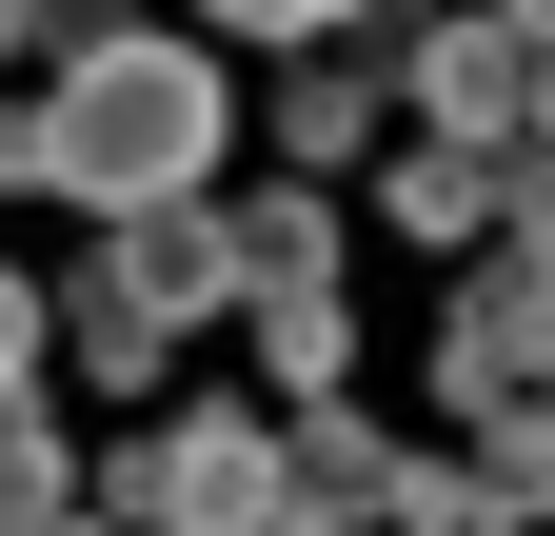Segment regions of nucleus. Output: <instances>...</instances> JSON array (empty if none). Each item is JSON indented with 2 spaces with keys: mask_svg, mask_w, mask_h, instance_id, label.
<instances>
[{
  "mask_svg": "<svg viewBox=\"0 0 555 536\" xmlns=\"http://www.w3.org/2000/svg\"><path fill=\"white\" fill-rule=\"evenodd\" d=\"M397 219H416V239H496V219H555V159H476V140H437V159H397Z\"/></svg>",
  "mask_w": 555,
  "mask_h": 536,
  "instance_id": "8",
  "label": "nucleus"
},
{
  "mask_svg": "<svg viewBox=\"0 0 555 536\" xmlns=\"http://www.w3.org/2000/svg\"><path fill=\"white\" fill-rule=\"evenodd\" d=\"M100 497L139 536H278V418H159L139 457H100Z\"/></svg>",
  "mask_w": 555,
  "mask_h": 536,
  "instance_id": "3",
  "label": "nucleus"
},
{
  "mask_svg": "<svg viewBox=\"0 0 555 536\" xmlns=\"http://www.w3.org/2000/svg\"><path fill=\"white\" fill-rule=\"evenodd\" d=\"M40 536H60V516H40Z\"/></svg>",
  "mask_w": 555,
  "mask_h": 536,
  "instance_id": "17",
  "label": "nucleus"
},
{
  "mask_svg": "<svg viewBox=\"0 0 555 536\" xmlns=\"http://www.w3.org/2000/svg\"><path fill=\"white\" fill-rule=\"evenodd\" d=\"M397 516L416 536H535L555 516V397H496L456 457H397Z\"/></svg>",
  "mask_w": 555,
  "mask_h": 536,
  "instance_id": "4",
  "label": "nucleus"
},
{
  "mask_svg": "<svg viewBox=\"0 0 555 536\" xmlns=\"http://www.w3.org/2000/svg\"><path fill=\"white\" fill-rule=\"evenodd\" d=\"M40 516H60V437H40V418H0V536H40Z\"/></svg>",
  "mask_w": 555,
  "mask_h": 536,
  "instance_id": "12",
  "label": "nucleus"
},
{
  "mask_svg": "<svg viewBox=\"0 0 555 536\" xmlns=\"http://www.w3.org/2000/svg\"><path fill=\"white\" fill-rule=\"evenodd\" d=\"M437 378H456V418H496V397H555V219H516V258H496V279H456Z\"/></svg>",
  "mask_w": 555,
  "mask_h": 536,
  "instance_id": "5",
  "label": "nucleus"
},
{
  "mask_svg": "<svg viewBox=\"0 0 555 536\" xmlns=\"http://www.w3.org/2000/svg\"><path fill=\"white\" fill-rule=\"evenodd\" d=\"M21 378H40V298L0 279V418H21Z\"/></svg>",
  "mask_w": 555,
  "mask_h": 536,
  "instance_id": "14",
  "label": "nucleus"
},
{
  "mask_svg": "<svg viewBox=\"0 0 555 536\" xmlns=\"http://www.w3.org/2000/svg\"><path fill=\"white\" fill-rule=\"evenodd\" d=\"M358 21H377V0H358Z\"/></svg>",
  "mask_w": 555,
  "mask_h": 536,
  "instance_id": "16",
  "label": "nucleus"
},
{
  "mask_svg": "<svg viewBox=\"0 0 555 536\" xmlns=\"http://www.w3.org/2000/svg\"><path fill=\"white\" fill-rule=\"evenodd\" d=\"M139 298H159V339H198V318H238V239H219V199H159V219H119L100 239Z\"/></svg>",
  "mask_w": 555,
  "mask_h": 536,
  "instance_id": "6",
  "label": "nucleus"
},
{
  "mask_svg": "<svg viewBox=\"0 0 555 536\" xmlns=\"http://www.w3.org/2000/svg\"><path fill=\"white\" fill-rule=\"evenodd\" d=\"M21 40H40V0H0V60H21Z\"/></svg>",
  "mask_w": 555,
  "mask_h": 536,
  "instance_id": "15",
  "label": "nucleus"
},
{
  "mask_svg": "<svg viewBox=\"0 0 555 536\" xmlns=\"http://www.w3.org/2000/svg\"><path fill=\"white\" fill-rule=\"evenodd\" d=\"M377 80H397V60L337 21V40L298 60V100H278V140H298V159H358V140H377Z\"/></svg>",
  "mask_w": 555,
  "mask_h": 536,
  "instance_id": "10",
  "label": "nucleus"
},
{
  "mask_svg": "<svg viewBox=\"0 0 555 536\" xmlns=\"http://www.w3.org/2000/svg\"><path fill=\"white\" fill-rule=\"evenodd\" d=\"M40 318H60V339H80L119 397H159V358H179V339H159V298H139L119 258H80V298H40Z\"/></svg>",
  "mask_w": 555,
  "mask_h": 536,
  "instance_id": "11",
  "label": "nucleus"
},
{
  "mask_svg": "<svg viewBox=\"0 0 555 536\" xmlns=\"http://www.w3.org/2000/svg\"><path fill=\"white\" fill-rule=\"evenodd\" d=\"M238 318H337V219L318 199H238Z\"/></svg>",
  "mask_w": 555,
  "mask_h": 536,
  "instance_id": "9",
  "label": "nucleus"
},
{
  "mask_svg": "<svg viewBox=\"0 0 555 536\" xmlns=\"http://www.w3.org/2000/svg\"><path fill=\"white\" fill-rule=\"evenodd\" d=\"M337 516H397V437L318 397V418L278 437V536H337Z\"/></svg>",
  "mask_w": 555,
  "mask_h": 536,
  "instance_id": "7",
  "label": "nucleus"
},
{
  "mask_svg": "<svg viewBox=\"0 0 555 536\" xmlns=\"http://www.w3.org/2000/svg\"><path fill=\"white\" fill-rule=\"evenodd\" d=\"M219 21H238V40H337L358 0H219Z\"/></svg>",
  "mask_w": 555,
  "mask_h": 536,
  "instance_id": "13",
  "label": "nucleus"
},
{
  "mask_svg": "<svg viewBox=\"0 0 555 536\" xmlns=\"http://www.w3.org/2000/svg\"><path fill=\"white\" fill-rule=\"evenodd\" d=\"M397 80L437 100V140H476V159H555V21H535V0H456V21H416Z\"/></svg>",
  "mask_w": 555,
  "mask_h": 536,
  "instance_id": "2",
  "label": "nucleus"
},
{
  "mask_svg": "<svg viewBox=\"0 0 555 536\" xmlns=\"http://www.w3.org/2000/svg\"><path fill=\"white\" fill-rule=\"evenodd\" d=\"M238 140V100H219V60L198 40H80L60 60V100H40V179L60 199H100V219H159V199H198Z\"/></svg>",
  "mask_w": 555,
  "mask_h": 536,
  "instance_id": "1",
  "label": "nucleus"
}]
</instances>
